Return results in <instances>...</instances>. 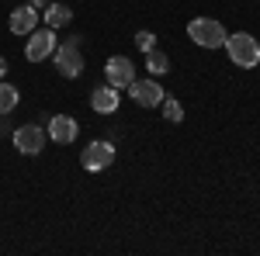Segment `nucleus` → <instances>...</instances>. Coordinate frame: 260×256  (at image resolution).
Returning a JSON list of instances; mask_svg holds the SVG:
<instances>
[{"label":"nucleus","mask_w":260,"mask_h":256,"mask_svg":"<svg viewBox=\"0 0 260 256\" xmlns=\"http://www.w3.org/2000/svg\"><path fill=\"white\" fill-rule=\"evenodd\" d=\"M225 56L240 69H253V66H260V42L250 31H236L225 39Z\"/></svg>","instance_id":"nucleus-1"},{"label":"nucleus","mask_w":260,"mask_h":256,"mask_svg":"<svg viewBox=\"0 0 260 256\" xmlns=\"http://www.w3.org/2000/svg\"><path fill=\"white\" fill-rule=\"evenodd\" d=\"M52 59H56V73L66 80H77L83 73V45H80V35L77 39H66L62 45H56V52H52Z\"/></svg>","instance_id":"nucleus-2"},{"label":"nucleus","mask_w":260,"mask_h":256,"mask_svg":"<svg viewBox=\"0 0 260 256\" xmlns=\"http://www.w3.org/2000/svg\"><path fill=\"white\" fill-rule=\"evenodd\" d=\"M187 35L194 39V45L201 49H222L225 39H229V31H225V24L215 18H194L187 24Z\"/></svg>","instance_id":"nucleus-3"},{"label":"nucleus","mask_w":260,"mask_h":256,"mask_svg":"<svg viewBox=\"0 0 260 256\" xmlns=\"http://www.w3.org/2000/svg\"><path fill=\"white\" fill-rule=\"evenodd\" d=\"M80 163H83L87 173H101V170H108V166L115 163V145H111L108 138H94V142L83 149Z\"/></svg>","instance_id":"nucleus-4"},{"label":"nucleus","mask_w":260,"mask_h":256,"mask_svg":"<svg viewBox=\"0 0 260 256\" xmlns=\"http://www.w3.org/2000/svg\"><path fill=\"white\" fill-rule=\"evenodd\" d=\"M56 52V28H35L28 35V45H24V59L28 62H45Z\"/></svg>","instance_id":"nucleus-5"},{"label":"nucleus","mask_w":260,"mask_h":256,"mask_svg":"<svg viewBox=\"0 0 260 256\" xmlns=\"http://www.w3.org/2000/svg\"><path fill=\"white\" fill-rule=\"evenodd\" d=\"M128 94H132V100H136L139 107H160L163 97H167V90L160 87V80H156V77L132 80V83H128Z\"/></svg>","instance_id":"nucleus-6"},{"label":"nucleus","mask_w":260,"mask_h":256,"mask_svg":"<svg viewBox=\"0 0 260 256\" xmlns=\"http://www.w3.org/2000/svg\"><path fill=\"white\" fill-rule=\"evenodd\" d=\"M45 128L42 125H21V128H14V149L18 153H24V156H39L42 149H45Z\"/></svg>","instance_id":"nucleus-7"},{"label":"nucleus","mask_w":260,"mask_h":256,"mask_svg":"<svg viewBox=\"0 0 260 256\" xmlns=\"http://www.w3.org/2000/svg\"><path fill=\"white\" fill-rule=\"evenodd\" d=\"M104 77H108L111 87L128 90V83L136 80V62L128 59V56H111V59L104 62Z\"/></svg>","instance_id":"nucleus-8"},{"label":"nucleus","mask_w":260,"mask_h":256,"mask_svg":"<svg viewBox=\"0 0 260 256\" xmlns=\"http://www.w3.org/2000/svg\"><path fill=\"white\" fill-rule=\"evenodd\" d=\"M45 135L52 138V142H59V145H70V142H77V135H80V121L70 118V115H56V118H49Z\"/></svg>","instance_id":"nucleus-9"},{"label":"nucleus","mask_w":260,"mask_h":256,"mask_svg":"<svg viewBox=\"0 0 260 256\" xmlns=\"http://www.w3.org/2000/svg\"><path fill=\"white\" fill-rule=\"evenodd\" d=\"M7 28L14 31V35H31L35 28H39V11L31 7V4H24V7H14L11 11V21H7Z\"/></svg>","instance_id":"nucleus-10"},{"label":"nucleus","mask_w":260,"mask_h":256,"mask_svg":"<svg viewBox=\"0 0 260 256\" xmlns=\"http://www.w3.org/2000/svg\"><path fill=\"white\" fill-rule=\"evenodd\" d=\"M121 104V94L118 87H111V83H104V87H98L94 94H90V107L98 111V115H115Z\"/></svg>","instance_id":"nucleus-11"},{"label":"nucleus","mask_w":260,"mask_h":256,"mask_svg":"<svg viewBox=\"0 0 260 256\" xmlns=\"http://www.w3.org/2000/svg\"><path fill=\"white\" fill-rule=\"evenodd\" d=\"M73 21V11L66 4H45V28H66Z\"/></svg>","instance_id":"nucleus-12"},{"label":"nucleus","mask_w":260,"mask_h":256,"mask_svg":"<svg viewBox=\"0 0 260 256\" xmlns=\"http://www.w3.org/2000/svg\"><path fill=\"white\" fill-rule=\"evenodd\" d=\"M146 69H149V77H163V73L170 69V59H167V52L153 45V49L146 52Z\"/></svg>","instance_id":"nucleus-13"},{"label":"nucleus","mask_w":260,"mask_h":256,"mask_svg":"<svg viewBox=\"0 0 260 256\" xmlns=\"http://www.w3.org/2000/svg\"><path fill=\"white\" fill-rule=\"evenodd\" d=\"M21 100V90L14 83H7V80H0V115H11L14 107H18Z\"/></svg>","instance_id":"nucleus-14"},{"label":"nucleus","mask_w":260,"mask_h":256,"mask_svg":"<svg viewBox=\"0 0 260 256\" xmlns=\"http://www.w3.org/2000/svg\"><path fill=\"white\" fill-rule=\"evenodd\" d=\"M163 121H170V125H180L184 121V104L180 100H174V97H163Z\"/></svg>","instance_id":"nucleus-15"},{"label":"nucleus","mask_w":260,"mask_h":256,"mask_svg":"<svg viewBox=\"0 0 260 256\" xmlns=\"http://www.w3.org/2000/svg\"><path fill=\"white\" fill-rule=\"evenodd\" d=\"M136 45H139L142 52H149V49H153V45H156V35H153V31H146V28H142V31H136Z\"/></svg>","instance_id":"nucleus-16"},{"label":"nucleus","mask_w":260,"mask_h":256,"mask_svg":"<svg viewBox=\"0 0 260 256\" xmlns=\"http://www.w3.org/2000/svg\"><path fill=\"white\" fill-rule=\"evenodd\" d=\"M24 4H31V7H45V4H52V0H24Z\"/></svg>","instance_id":"nucleus-17"},{"label":"nucleus","mask_w":260,"mask_h":256,"mask_svg":"<svg viewBox=\"0 0 260 256\" xmlns=\"http://www.w3.org/2000/svg\"><path fill=\"white\" fill-rule=\"evenodd\" d=\"M7 77V59H0V80Z\"/></svg>","instance_id":"nucleus-18"}]
</instances>
